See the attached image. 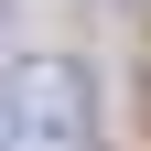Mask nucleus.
I'll return each instance as SVG.
<instances>
[{"mask_svg":"<svg viewBox=\"0 0 151 151\" xmlns=\"http://www.w3.org/2000/svg\"><path fill=\"white\" fill-rule=\"evenodd\" d=\"M11 151H86V76L22 54L11 65Z\"/></svg>","mask_w":151,"mask_h":151,"instance_id":"1","label":"nucleus"}]
</instances>
